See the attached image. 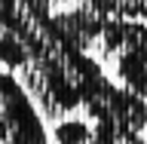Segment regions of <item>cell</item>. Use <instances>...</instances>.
I'll list each match as a JSON object with an SVG mask.
<instances>
[{
	"instance_id": "6da1fadb",
	"label": "cell",
	"mask_w": 147,
	"mask_h": 144,
	"mask_svg": "<svg viewBox=\"0 0 147 144\" xmlns=\"http://www.w3.org/2000/svg\"><path fill=\"white\" fill-rule=\"evenodd\" d=\"M0 144H49L43 117L9 71H0Z\"/></svg>"
},
{
	"instance_id": "7a4b0ae2",
	"label": "cell",
	"mask_w": 147,
	"mask_h": 144,
	"mask_svg": "<svg viewBox=\"0 0 147 144\" xmlns=\"http://www.w3.org/2000/svg\"><path fill=\"white\" fill-rule=\"evenodd\" d=\"M123 144H147V138H141V135H135V138H126Z\"/></svg>"
}]
</instances>
